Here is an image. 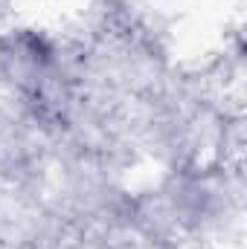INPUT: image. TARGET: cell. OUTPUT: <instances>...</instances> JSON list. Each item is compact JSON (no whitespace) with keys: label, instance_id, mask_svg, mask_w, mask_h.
I'll use <instances>...</instances> for the list:
<instances>
[{"label":"cell","instance_id":"obj_1","mask_svg":"<svg viewBox=\"0 0 247 249\" xmlns=\"http://www.w3.org/2000/svg\"><path fill=\"white\" fill-rule=\"evenodd\" d=\"M12 29V12H9V0H0V35Z\"/></svg>","mask_w":247,"mask_h":249}]
</instances>
